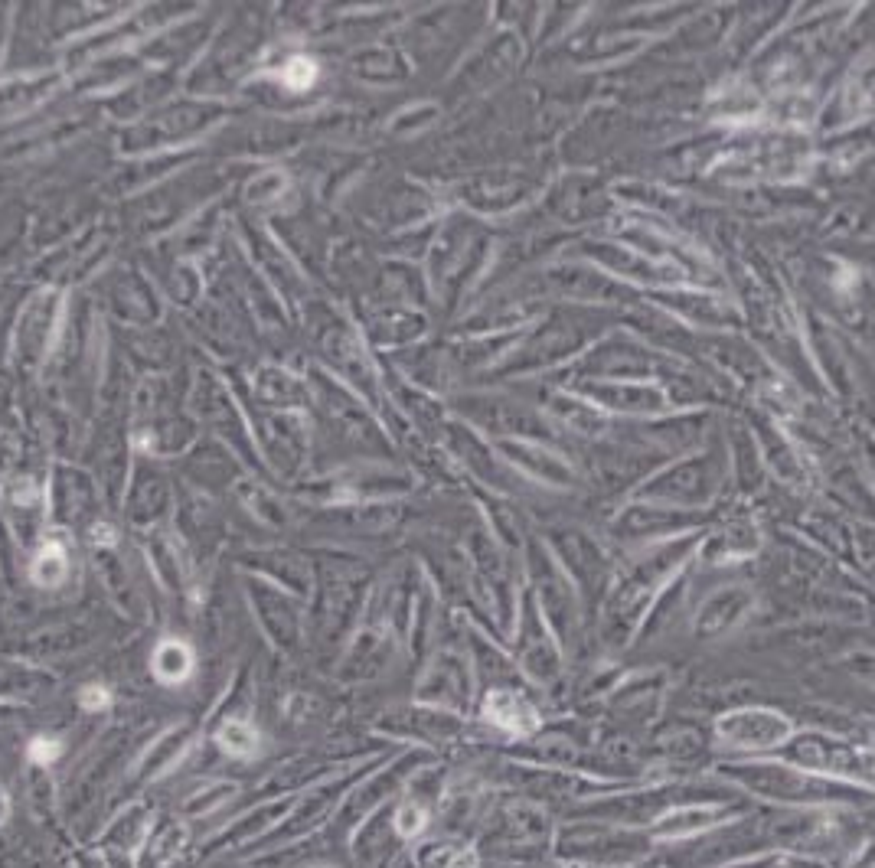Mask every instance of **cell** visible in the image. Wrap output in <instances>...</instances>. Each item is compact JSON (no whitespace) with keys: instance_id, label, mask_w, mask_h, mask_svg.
<instances>
[{"instance_id":"2","label":"cell","mask_w":875,"mask_h":868,"mask_svg":"<svg viewBox=\"0 0 875 868\" xmlns=\"http://www.w3.org/2000/svg\"><path fill=\"white\" fill-rule=\"evenodd\" d=\"M216 741L226 754H232V758H252V754L258 751V731L245 722V718H229V722L219 728Z\"/></svg>"},{"instance_id":"1","label":"cell","mask_w":875,"mask_h":868,"mask_svg":"<svg viewBox=\"0 0 875 868\" xmlns=\"http://www.w3.org/2000/svg\"><path fill=\"white\" fill-rule=\"evenodd\" d=\"M154 673L160 682H183L193 669V653L187 650V643L180 640H164L154 653Z\"/></svg>"},{"instance_id":"4","label":"cell","mask_w":875,"mask_h":868,"mask_svg":"<svg viewBox=\"0 0 875 868\" xmlns=\"http://www.w3.org/2000/svg\"><path fill=\"white\" fill-rule=\"evenodd\" d=\"M278 79L285 82L291 92H304V89H311L314 79H317V62H314V59H304V56L291 59L288 66L278 72Z\"/></svg>"},{"instance_id":"9","label":"cell","mask_w":875,"mask_h":868,"mask_svg":"<svg viewBox=\"0 0 875 868\" xmlns=\"http://www.w3.org/2000/svg\"><path fill=\"white\" fill-rule=\"evenodd\" d=\"M7 816H10V800L0 793V823H7Z\"/></svg>"},{"instance_id":"7","label":"cell","mask_w":875,"mask_h":868,"mask_svg":"<svg viewBox=\"0 0 875 868\" xmlns=\"http://www.w3.org/2000/svg\"><path fill=\"white\" fill-rule=\"evenodd\" d=\"M422 826H425V813L418 810V806H405V810L399 813V833L402 836H415Z\"/></svg>"},{"instance_id":"3","label":"cell","mask_w":875,"mask_h":868,"mask_svg":"<svg viewBox=\"0 0 875 868\" xmlns=\"http://www.w3.org/2000/svg\"><path fill=\"white\" fill-rule=\"evenodd\" d=\"M66 572H69V565H66L63 545H59V542H46L43 549H40V555H36V562H33V578L40 581V585L53 588V585H59V581L66 578Z\"/></svg>"},{"instance_id":"5","label":"cell","mask_w":875,"mask_h":868,"mask_svg":"<svg viewBox=\"0 0 875 868\" xmlns=\"http://www.w3.org/2000/svg\"><path fill=\"white\" fill-rule=\"evenodd\" d=\"M27 754H30L33 764H53L59 754H63V744H59L56 738H33Z\"/></svg>"},{"instance_id":"6","label":"cell","mask_w":875,"mask_h":868,"mask_svg":"<svg viewBox=\"0 0 875 868\" xmlns=\"http://www.w3.org/2000/svg\"><path fill=\"white\" fill-rule=\"evenodd\" d=\"M108 702H112V696H108V689H105V686H85V689L79 692V705H82V709H89V712L105 709Z\"/></svg>"},{"instance_id":"8","label":"cell","mask_w":875,"mask_h":868,"mask_svg":"<svg viewBox=\"0 0 875 868\" xmlns=\"http://www.w3.org/2000/svg\"><path fill=\"white\" fill-rule=\"evenodd\" d=\"M92 542H95V545H98V542H102V545H112V542H115L112 526H95V529H92Z\"/></svg>"}]
</instances>
